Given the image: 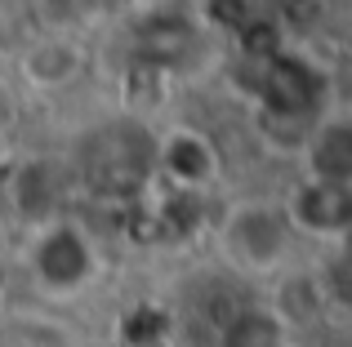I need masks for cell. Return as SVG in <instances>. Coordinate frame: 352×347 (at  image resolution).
I'll use <instances>...</instances> for the list:
<instances>
[{
	"label": "cell",
	"mask_w": 352,
	"mask_h": 347,
	"mask_svg": "<svg viewBox=\"0 0 352 347\" xmlns=\"http://www.w3.org/2000/svg\"><path fill=\"white\" fill-rule=\"evenodd\" d=\"M258 94H263L267 112L285 116V121H303L312 116V107L321 103V76L294 53H276L263 62V76H258Z\"/></svg>",
	"instance_id": "6da1fadb"
},
{
	"label": "cell",
	"mask_w": 352,
	"mask_h": 347,
	"mask_svg": "<svg viewBox=\"0 0 352 347\" xmlns=\"http://www.w3.org/2000/svg\"><path fill=\"white\" fill-rule=\"evenodd\" d=\"M89 267H94V254L72 227H58L36 245V276L54 289H76L89 276Z\"/></svg>",
	"instance_id": "7a4b0ae2"
},
{
	"label": "cell",
	"mask_w": 352,
	"mask_h": 347,
	"mask_svg": "<svg viewBox=\"0 0 352 347\" xmlns=\"http://www.w3.org/2000/svg\"><path fill=\"white\" fill-rule=\"evenodd\" d=\"M228 241H232V250H236L241 263H250V267H267V263L281 254V245H285V227H281V218L267 214V209H245V214H236Z\"/></svg>",
	"instance_id": "3957f363"
},
{
	"label": "cell",
	"mask_w": 352,
	"mask_h": 347,
	"mask_svg": "<svg viewBox=\"0 0 352 347\" xmlns=\"http://www.w3.org/2000/svg\"><path fill=\"white\" fill-rule=\"evenodd\" d=\"M294 214H299V223L312 227V232H344L348 218H352L348 187H339V182H308V187L294 196Z\"/></svg>",
	"instance_id": "277c9868"
},
{
	"label": "cell",
	"mask_w": 352,
	"mask_h": 347,
	"mask_svg": "<svg viewBox=\"0 0 352 347\" xmlns=\"http://www.w3.org/2000/svg\"><path fill=\"white\" fill-rule=\"evenodd\" d=\"M138 49L147 53V62H174L192 49V23L179 14H165V18H147L138 27Z\"/></svg>",
	"instance_id": "5b68a950"
},
{
	"label": "cell",
	"mask_w": 352,
	"mask_h": 347,
	"mask_svg": "<svg viewBox=\"0 0 352 347\" xmlns=\"http://www.w3.org/2000/svg\"><path fill=\"white\" fill-rule=\"evenodd\" d=\"M161 165L179 182H206L210 174H214V152H210V143L197 139V134H174L161 152Z\"/></svg>",
	"instance_id": "8992f818"
},
{
	"label": "cell",
	"mask_w": 352,
	"mask_h": 347,
	"mask_svg": "<svg viewBox=\"0 0 352 347\" xmlns=\"http://www.w3.org/2000/svg\"><path fill=\"white\" fill-rule=\"evenodd\" d=\"M312 169H317V182H339L344 187L352 174V139L344 125H330V130L317 134L312 143Z\"/></svg>",
	"instance_id": "52a82bcc"
},
{
	"label": "cell",
	"mask_w": 352,
	"mask_h": 347,
	"mask_svg": "<svg viewBox=\"0 0 352 347\" xmlns=\"http://www.w3.org/2000/svg\"><path fill=\"white\" fill-rule=\"evenodd\" d=\"M223 347H281V325H276V316L245 307V312H236L228 321Z\"/></svg>",
	"instance_id": "ba28073f"
}]
</instances>
